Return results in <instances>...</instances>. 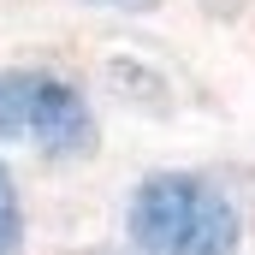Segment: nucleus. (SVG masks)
Segmentation results:
<instances>
[{
  "label": "nucleus",
  "mask_w": 255,
  "mask_h": 255,
  "mask_svg": "<svg viewBox=\"0 0 255 255\" xmlns=\"http://www.w3.org/2000/svg\"><path fill=\"white\" fill-rule=\"evenodd\" d=\"M125 238L136 255H238L244 214L214 178L154 172L130 190Z\"/></svg>",
  "instance_id": "obj_1"
},
{
  "label": "nucleus",
  "mask_w": 255,
  "mask_h": 255,
  "mask_svg": "<svg viewBox=\"0 0 255 255\" xmlns=\"http://www.w3.org/2000/svg\"><path fill=\"white\" fill-rule=\"evenodd\" d=\"M0 142H30L54 160H77L95 148V113L77 83L36 65L0 71Z\"/></svg>",
  "instance_id": "obj_2"
},
{
  "label": "nucleus",
  "mask_w": 255,
  "mask_h": 255,
  "mask_svg": "<svg viewBox=\"0 0 255 255\" xmlns=\"http://www.w3.org/2000/svg\"><path fill=\"white\" fill-rule=\"evenodd\" d=\"M107 77H113V83H130L125 101H148L154 113H166V107H172V101H166V83H160L148 65H136V60H113V65H107Z\"/></svg>",
  "instance_id": "obj_3"
},
{
  "label": "nucleus",
  "mask_w": 255,
  "mask_h": 255,
  "mask_svg": "<svg viewBox=\"0 0 255 255\" xmlns=\"http://www.w3.org/2000/svg\"><path fill=\"white\" fill-rule=\"evenodd\" d=\"M18 238H24V208L12 190V172L0 166V255H18Z\"/></svg>",
  "instance_id": "obj_4"
},
{
  "label": "nucleus",
  "mask_w": 255,
  "mask_h": 255,
  "mask_svg": "<svg viewBox=\"0 0 255 255\" xmlns=\"http://www.w3.org/2000/svg\"><path fill=\"white\" fill-rule=\"evenodd\" d=\"M77 6H95V12H130V18H136V12H154L160 0H77Z\"/></svg>",
  "instance_id": "obj_5"
}]
</instances>
